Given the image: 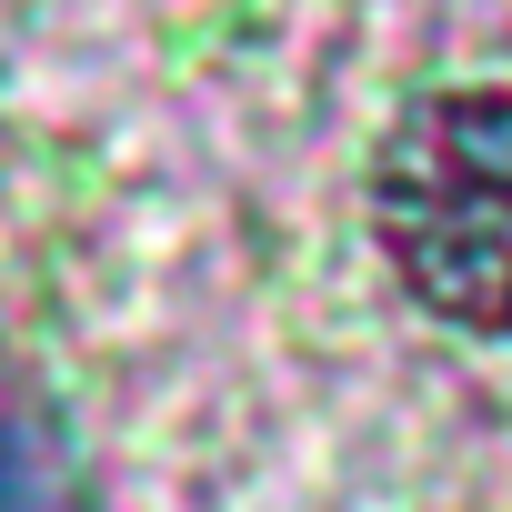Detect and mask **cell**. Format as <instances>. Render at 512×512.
<instances>
[{
    "label": "cell",
    "instance_id": "1",
    "mask_svg": "<svg viewBox=\"0 0 512 512\" xmlns=\"http://www.w3.org/2000/svg\"><path fill=\"white\" fill-rule=\"evenodd\" d=\"M382 262L442 332L512 342V81L432 91L372 161Z\"/></svg>",
    "mask_w": 512,
    "mask_h": 512
},
{
    "label": "cell",
    "instance_id": "2",
    "mask_svg": "<svg viewBox=\"0 0 512 512\" xmlns=\"http://www.w3.org/2000/svg\"><path fill=\"white\" fill-rule=\"evenodd\" d=\"M0 512H81V462L51 412H0Z\"/></svg>",
    "mask_w": 512,
    "mask_h": 512
}]
</instances>
